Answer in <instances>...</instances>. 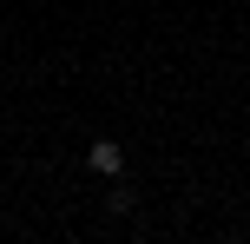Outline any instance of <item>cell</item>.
<instances>
[{
	"instance_id": "1",
	"label": "cell",
	"mask_w": 250,
	"mask_h": 244,
	"mask_svg": "<svg viewBox=\"0 0 250 244\" xmlns=\"http://www.w3.org/2000/svg\"><path fill=\"white\" fill-rule=\"evenodd\" d=\"M86 158H92V172H105V178H119V172H125V152H119L112 139H99V145H92Z\"/></svg>"
}]
</instances>
